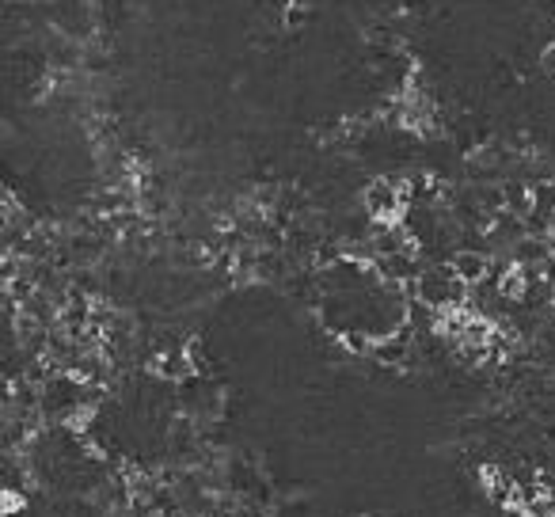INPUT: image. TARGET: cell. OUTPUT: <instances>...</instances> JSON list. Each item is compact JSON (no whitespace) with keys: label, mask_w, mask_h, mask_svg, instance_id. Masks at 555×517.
<instances>
[{"label":"cell","mask_w":555,"mask_h":517,"mask_svg":"<svg viewBox=\"0 0 555 517\" xmlns=\"http://www.w3.org/2000/svg\"><path fill=\"white\" fill-rule=\"evenodd\" d=\"M403 210V194L392 179H373L365 187V213L377 217V221H392Z\"/></svg>","instance_id":"cell-2"},{"label":"cell","mask_w":555,"mask_h":517,"mask_svg":"<svg viewBox=\"0 0 555 517\" xmlns=\"http://www.w3.org/2000/svg\"><path fill=\"white\" fill-rule=\"evenodd\" d=\"M544 69H548V73H555V42L548 46V50H544Z\"/></svg>","instance_id":"cell-7"},{"label":"cell","mask_w":555,"mask_h":517,"mask_svg":"<svg viewBox=\"0 0 555 517\" xmlns=\"http://www.w3.org/2000/svg\"><path fill=\"white\" fill-rule=\"evenodd\" d=\"M156 377L160 381H194L191 350H164L156 358Z\"/></svg>","instance_id":"cell-5"},{"label":"cell","mask_w":555,"mask_h":517,"mask_svg":"<svg viewBox=\"0 0 555 517\" xmlns=\"http://www.w3.org/2000/svg\"><path fill=\"white\" fill-rule=\"evenodd\" d=\"M472 286H464L457 278V270L449 267V263H434V267H426L415 278V297L426 301L430 308H453L464 301V293Z\"/></svg>","instance_id":"cell-1"},{"label":"cell","mask_w":555,"mask_h":517,"mask_svg":"<svg viewBox=\"0 0 555 517\" xmlns=\"http://www.w3.org/2000/svg\"><path fill=\"white\" fill-rule=\"evenodd\" d=\"M377 362H384V365H400V362H407V335H381V339H373V350H369Z\"/></svg>","instance_id":"cell-6"},{"label":"cell","mask_w":555,"mask_h":517,"mask_svg":"<svg viewBox=\"0 0 555 517\" xmlns=\"http://www.w3.org/2000/svg\"><path fill=\"white\" fill-rule=\"evenodd\" d=\"M54 23L69 39H84L92 31V16H88L84 0H54Z\"/></svg>","instance_id":"cell-4"},{"label":"cell","mask_w":555,"mask_h":517,"mask_svg":"<svg viewBox=\"0 0 555 517\" xmlns=\"http://www.w3.org/2000/svg\"><path fill=\"white\" fill-rule=\"evenodd\" d=\"M449 267L457 270V278L464 286H483L487 282V274H491V259H487V251L479 248H457L449 255Z\"/></svg>","instance_id":"cell-3"}]
</instances>
